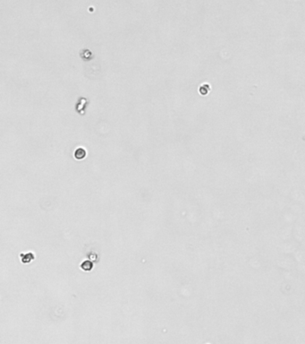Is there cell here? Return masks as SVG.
I'll list each match as a JSON object with an SVG mask.
<instances>
[{
  "instance_id": "obj_4",
  "label": "cell",
  "mask_w": 305,
  "mask_h": 344,
  "mask_svg": "<svg viewBox=\"0 0 305 344\" xmlns=\"http://www.w3.org/2000/svg\"><path fill=\"white\" fill-rule=\"evenodd\" d=\"M82 267L84 270L90 271V270L92 268V264H91V263H90V262H85V263H83V264H82Z\"/></svg>"
},
{
  "instance_id": "obj_2",
  "label": "cell",
  "mask_w": 305,
  "mask_h": 344,
  "mask_svg": "<svg viewBox=\"0 0 305 344\" xmlns=\"http://www.w3.org/2000/svg\"><path fill=\"white\" fill-rule=\"evenodd\" d=\"M210 91V86L209 84H202L200 87V93L201 95H207Z\"/></svg>"
},
{
  "instance_id": "obj_3",
  "label": "cell",
  "mask_w": 305,
  "mask_h": 344,
  "mask_svg": "<svg viewBox=\"0 0 305 344\" xmlns=\"http://www.w3.org/2000/svg\"><path fill=\"white\" fill-rule=\"evenodd\" d=\"M21 256L23 257L22 258V262L23 263H29L31 259H33V255L31 254H25V255H23Z\"/></svg>"
},
{
  "instance_id": "obj_1",
  "label": "cell",
  "mask_w": 305,
  "mask_h": 344,
  "mask_svg": "<svg viewBox=\"0 0 305 344\" xmlns=\"http://www.w3.org/2000/svg\"><path fill=\"white\" fill-rule=\"evenodd\" d=\"M86 151H85L84 149H82V148H79V149H77L76 151H75V153H74V156H75V158L76 159H78V160H82V159H84L85 157H86Z\"/></svg>"
}]
</instances>
